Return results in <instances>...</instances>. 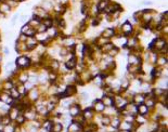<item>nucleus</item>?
<instances>
[{
	"instance_id": "22",
	"label": "nucleus",
	"mask_w": 168,
	"mask_h": 132,
	"mask_svg": "<svg viewBox=\"0 0 168 132\" xmlns=\"http://www.w3.org/2000/svg\"><path fill=\"white\" fill-rule=\"evenodd\" d=\"M110 123H111V118L107 116V115H105V116L102 117V125L107 126V125H110Z\"/></svg>"
},
{
	"instance_id": "10",
	"label": "nucleus",
	"mask_w": 168,
	"mask_h": 132,
	"mask_svg": "<svg viewBox=\"0 0 168 132\" xmlns=\"http://www.w3.org/2000/svg\"><path fill=\"white\" fill-rule=\"evenodd\" d=\"M144 100H145V94H135L132 96L131 103H133L135 105H139L141 103H144Z\"/></svg>"
},
{
	"instance_id": "3",
	"label": "nucleus",
	"mask_w": 168,
	"mask_h": 132,
	"mask_svg": "<svg viewBox=\"0 0 168 132\" xmlns=\"http://www.w3.org/2000/svg\"><path fill=\"white\" fill-rule=\"evenodd\" d=\"M101 101L105 107H114V95L113 94H104L101 97Z\"/></svg>"
},
{
	"instance_id": "17",
	"label": "nucleus",
	"mask_w": 168,
	"mask_h": 132,
	"mask_svg": "<svg viewBox=\"0 0 168 132\" xmlns=\"http://www.w3.org/2000/svg\"><path fill=\"white\" fill-rule=\"evenodd\" d=\"M131 123L132 122H128V121L121 122L120 121V123H119V127L123 129V130H130V129H131Z\"/></svg>"
},
{
	"instance_id": "19",
	"label": "nucleus",
	"mask_w": 168,
	"mask_h": 132,
	"mask_svg": "<svg viewBox=\"0 0 168 132\" xmlns=\"http://www.w3.org/2000/svg\"><path fill=\"white\" fill-rule=\"evenodd\" d=\"M35 30H36V33H46V31H47V27L40 23L38 26L35 27Z\"/></svg>"
},
{
	"instance_id": "21",
	"label": "nucleus",
	"mask_w": 168,
	"mask_h": 132,
	"mask_svg": "<svg viewBox=\"0 0 168 132\" xmlns=\"http://www.w3.org/2000/svg\"><path fill=\"white\" fill-rule=\"evenodd\" d=\"M52 121L51 120H47V121L44 122V128L46 129L47 131H51V128H52Z\"/></svg>"
},
{
	"instance_id": "2",
	"label": "nucleus",
	"mask_w": 168,
	"mask_h": 132,
	"mask_svg": "<svg viewBox=\"0 0 168 132\" xmlns=\"http://www.w3.org/2000/svg\"><path fill=\"white\" fill-rule=\"evenodd\" d=\"M120 29H121V34H123L124 37H129L130 35H132V33H133V26L129 21L125 22L124 24L121 25Z\"/></svg>"
},
{
	"instance_id": "27",
	"label": "nucleus",
	"mask_w": 168,
	"mask_h": 132,
	"mask_svg": "<svg viewBox=\"0 0 168 132\" xmlns=\"http://www.w3.org/2000/svg\"><path fill=\"white\" fill-rule=\"evenodd\" d=\"M19 14L18 13H16V14H14V15L12 16V19H11V24H12V25H14V24H15V22H16V20H18V18H19Z\"/></svg>"
},
{
	"instance_id": "33",
	"label": "nucleus",
	"mask_w": 168,
	"mask_h": 132,
	"mask_svg": "<svg viewBox=\"0 0 168 132\" xmlns=\"http://www.w3.org/2000/svg\"><path fill=\"white\" fill-rule=\"evenodd\" d=\"M1 60H2V56H1V54H0V62H1Z\"/></svg>"
},
{
	"instance_id": "7",
	"label": "nucleus",
	"mask_w": 168,
	"mask_h": 132,
	"mask_svg": "<svg viewBox=\"0 0 168 132\" xmlns=\"http://www.w3.org/2000/svg\"><path fill=\"white\" fill-rule=\"evenodd\" d=\"M149 111H150V108L144 103L137 105V114L141 115V116H146V115H149Z\"/></svg>"
},
{
	"instance_id": "25",
	"label": "nucleus",
	"mask_w": 168,
	"mask_h": 132,
	"mask_svg": "<svg viewBox=\"0 0 168 132\" xmlns=\"http://www.w3.org/2000/svg\"><path fill=\"white\" fill-rule=\"evenodd\" d=\"M30 27H32V26H29V25H28V23H26V24H24V25L22 26V28H21V34H25L28 29H29Z\"/></svg>"
},
{
	"instance_id": "15",
	"label": "nucleus",
	"mask_w": 168,
	"mask_h": 132,
	"mask_svg": "<svg viewBox=\"0 0 168 132\" xmlns=\"http://www.w3.org/2000/svg\"><path fill=\"white\" fill-rule=\"evenodd\" d=\"M60 68V63L58 61H55V60H53V61H51L50 63V70H53V71H56Z\"/></svg>"
},
{
	"instance_id": "14",
	"label": "nucleus",
	"mask_w": 168,
	"mask_h": 132,
	"mask_svg": "<svg viewBox=\"0 0 168 132\" xmlns=\"http://www.w3.org/2000/svg\"><path fill=\"white\" fill-rule=\"evenodd\" d=\"M0 122L2 123V125H4V126H7V125H10V122H11V119H10V117H9V115H3V116H0Z\"/></svg>"
},
{
	"instance_id": "34",
	"label": "nucleus",
	"mask_w": 168,
	"mask_h": 132,
	"mask_svg": "<svg viewBox=\"0 0 168 132\" xmlns=\"http://www.w3.org/2000/svg\"><path fill=\"white\" fill-rule=\"evenodd\" d=\"M0 132H3V131H0Z\"/></svg>"
},
{
	"instance_id": "29",
	"label": "nucleus",
	"mask_w": 168,
	"mask_h": 132,
	"mask_svg": "<svg viewBox=\"0 0 168 132\" xmlns=\"http://www.w3.org/2000/svg\"><path fill=\"white\" fill-rule=\"evenodd\" d=\"M12 66H13L12 63H9V64L7 65V67H12ZM11 71H12V73H15V69H14V68H11Z\"/></svg>"
},
{
	"instance_id": "4",
	"label": "nucleus",
	"mask_w": 168,
	"mask_h": 132,
	"mask_svg": "<svg viewBox=\"0 0 168 132\" xmlns=\"http://www.w3.org/2000/svg\"><path fill=\"white\" fill-rule=\"evenodd\" d=\"M68 113L72 117H77L81 115V110H80V106L78 104H71L68 106Z\"/></svg>"
},
{
	"instance_id": "9",
	"label": "nucleus",
	"mask_w": 168,
	"mask_h": 132,
	"mask_svg": "<svg viewBox=\"0 0 168 132\" xmlns=\"http://www.w3.org/2000/svg\"><path fill=\"white\" fill-rule=\"evenodd\" d=\"M110 2L111 0H99L98 3H96V7H98L100 13H104V11L107 8V5L110 4Z\"/></svg>"
},
{
	"instance_id": "31",
	"label": "nucleus",
	"mask_w": 168,
	"mask_h": 132,
	"mask_svg": "<svg viewBox=\"0 0 168 132\" xmlns=\"http://www.w3.org/2000/svg\"><path fill=\"white\" fill-rule=\"evenodd\" d=\"M10 53V51L8 50V48H4V54H9Z\"/></svg>"
},
{
	"instance_id": "8",
	"label": "nucleus",
	"mask_w": 168,
	"mask_h": 132,
	"mask_svg": "<svg viewBox=\"0 0 168 132\" xmlns=\"http://www.w3.org/2000/svg\"><path fill=\"white\" fill-rule=\"evenodd\" d=\"M77 64H78V63H77V59H76L75 56H73L72 59L67 60V61L65 62V67H66L68 70H73V69H75V68H76Z\"/></svg>"
},
{
	"instance_id": "30",
	"label": "nucleus",
	"mask_w": 168,
	"mask_h": 132,
	"mask_svg": "<svg viewBox=\"0 0 168 132\" xmlns=\"http://www.w3.org/2000/svg\"><path fill=\"white\" fill-rule=\"evenodd\" d=\"M81 96H82V99H84V100H88V99H89V96H88V93H82Z\"/></svg>"
},
{
	"instance_id": "24",
	"label": "nucleus",
	"mask_w": 168,
	"mask_h": 132,
	"mask_svg": "<svg viewBox=\"0 0 168 132\" xmlns=\"http://www.w3.org/2000/svg\"><path fill=\"white\" fill-rule=\"evenodd\" d=\"M156 64H158V65H164V64H167V57L162 56L161 59L156 61Z\"/></svg>"
},
{
	"instance_id": "6",
	"label": "nucleus",
	"mask_w": 168,
	"mask_h": 132,
	"mask_svg": "<svg viewBox=\"0 0 168 132\" xmlns=\"http://www.w3.org/2000/svg\"><path fill=\"white\" fill-rule=\"evenodd\" d=\"M115 36H116V30H115V28H113V27H106L103 30V33H102V37L106 38V39H111Z\"/></svg>"
},
{
	"instance_id": "32",
	"label": "nucleus",
	"mask_w": 168,
	"mask_h": 132,
	"mask_svg": "<svg viewBox=\"0 0 168 132\" xmlns=\"http://www.w3.org/2000/svg\"><path fill=\"white\" fill-rule=\"evenodd\" d=\"M32 132H37V129H36V128H33V129H32Z\"/></svg>"
},
{
	"instance_id": "1",
	"label": "nucleus",
	"mask_w": 168,
	"mask_h": 132,
	"mask_svg": "<svg viewBox=\"0 0 168 132\" xmlns=\"http://www.w3.org/2000/svg\"><path fill=\"white\" fill-rule=\"evenodd\" d=\"M30 65H32V61H30V59L26 55L19 56L15 61V66L19 69H25V68L29 67Z\"/></svg>"
},
{
	"instance_id": "13",
	"label": "nucleus",
	"mask_w": 168,
	"mask_h": 132,
	"mask_svg": "<svg viewBox=\"0 0 168 132\" xmlns=\"http://www.w3.org/2000/svg\"><path fill=\"white\" fill-rule=\"evenodd\" d=\"M27 94H30V100L32 101H37V100L39 99V92L37 90H35V89H30L29 90V93L27 92Z\"/></svg>"
},
{
	"instance_id": "11",
	"label": "nucleus",
	"mask_w": 168,
	"mask_h": 132,
	"mask_svg": "<svg viewBox=\"0 0 168 132\" xmlns=\"http://www.w3.org/2000/svg\"><path fill=\"white\" fill-rule=\"evenodd\" d=\"M41 24L45 25L47 28L52 27L53 24H54V22H53V16L48 15V16H46V18H44V19L41 20Z\"/></svg>"
},
{
	"instance_id": "12",
	"label": "nucleus",
	"mask_w": 168,
	"mask_h": 132,
	"mask_svg": "<svg viewBox=\"0 0 168 132\" xmlns=\"http://www.w3.org/2000/svg\"><path fill=\"white\" fill-rule=\"evenodd\" d=\"M10 96L12 97L14 101H16V100H20V99L22 97L21 95H20V93L18 92V90H16L15 87H13V88L10 90Z\"/></svg>"
},
{
	"instance_id": "28",
	"label": "nucleus",
	"mask_w": 168,
	"mask_h": 132,
	"mask_svg": "<svg viewBox=\"0 0 168 132\" xmlns=\"http://www.w3.org/2000/svg\"><path fill=\"white\" fill-rule=\"evenodd\" d=\"M22 23H25V22H28V16L26 15V14H23V15H21V20H20Z\"/></svg>"
},
{
	"instance_id": "26",
	"label": "nucleus",
	"mask_w": 168,
	"mask_h": 132,
	"mask_svg": "<svg viewBox=\"0 0 168 132\" xmlns=\"http://www.w3.org/2000/svg\"><path fill=\"white\" fill-rule=\"evenodd\" d=\"M152 3H153V1H151V0H142L140 4H142V5H151Z\"/></svg>"
},
{
	"instance_id": "18",
	"label": "nucleus",
	"mask_w": 168,
	"mask_h": 132,
	"mask_svg": "<svg viewBox=\"0 0 168 132\" xmlns=\"http://www.w3.org/2000/svg\"><path fill=\"white\" fill-rule=\"evenodd\" d=\"M28 81V75L26 73H23L21 76L19 77V82L20 84H25V82Z\"/></svg>"
},
{
	"instance_id": "5",
	"label": "nucleus",
	"mask_w": 168,
	"mask_h": 132,
	"mask_svg": "<svg viewBox=\"0 0 168 132\" xmlns=\"http://www.w3.org/2000/svg\"><path fill=\"white\" fill-rule=\"evenodd\" d=\"M93 110L96 111V113H103L105 110V106L104 104L102 103L101 99H96L93 101V106H92Z\"/></svg>"
},
{
	"instance_id": "23",
	"label": "nucleus",
	"mask_w": 168,
	"mask_h": 132,
	"mask_svg": "<svg viewBox=\"0 0 168 132\" xmlns=\"http://www.w3.org/2000/svg\"><path fill=\"white\" fill-rule=\"evenodd\" d=\"M111 122H112V126L114 128H118L119 123H120V119H119L118 117H116V118H114L113 120H111Z\"/></svg>"
},
{
	"instance_id": "16",
	"label": "nucleus",
	"mask_w": 168,
	"mask_h": 132,
	"mask_svg": "<svg viewBox=\"0 0 168 132\" xmlns=\"http://www.w3.org/2000/svg\"><path fill=\"white\" fill-rule=\"evenodd\" d=\"M62 129H63V126H62L61 123L55 122V123H53V125H52L51 131H52V132H61V131H62Z\"/></svg>"
},
{
	"instance_id": "20",
	"label": "nucleus",
	"mask_w": 168,
	"mask_h": 132,
	"mask_svg": "<svg viewBox=\"0 0 168 132\" xmlns=\"http://www.w3.org/2000/svg\"><path fill=\"white\" fill-rule=\"evenodd\" d=\"M15 120H16V122H18L19 125H23V123L25 122V120H26V118L24 117V115L23 114H19L18 117L15 118Z\"/></svg>"
}]
</instances>
